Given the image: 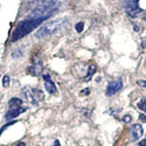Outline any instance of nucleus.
<instances>
[{
    "label": "nucleus",
    "mask_w": 146,
    "mask_h": 146,
    "mask_svg": "<svg viewBox=\"0 0 146 146\" xmlns=\"http://www.w3.org/2000/svg\"><path fill=\"white\" fill-rule=\"evenodd\" d=\"M75 29H76L78 33H80V32H82V31H83V29H84V23L83 22L77 23L76 26H75Z\"/></svg>",
    "instance_id": "15"
},
{
    "label": "nucleus",
    "mask_w": 146,
    "mask_h": 146,
    "mask_svg": "<svg viewBox=\"0 0 146 146\" xmlns=\"http://www.w3.org/2000/svg\"><path fill=\"white\" fill-rule=\"evenodd\" d=\"M136 83L138 86L141 87V88H145L146 89V80H137Z\"/></svg>",
    "instance_id": "17"
},
{
    "label": "nucleus",
    "mask_w": 146,
    "mask_h": 146,
    "mask_svg": "<svg viewBox=\"0 0 146 146\" xmlns=\"http://www.w3.org/2000/svg\"><path fill=\"white\" fill-rule=\"evenodd\" d=\"M66 18H58L53 21H50L46 23L45 25H43L40 29L36 32L35 36L38 38H43L48 36L49 35H51L55 33L58 29H59L62 26H64L67 23Z\"/></svg>",
    "instance_id": "2"
},
{
    "label": "nucleus",
    "mask_w": 146,
    "mask_h": 146,
    "mask_svg": "<svg viewBox=\"0 0 146 146\" xmlns=\"http://www.w3.org/2000/svg\"><path fill=\"white\" fill-rule=\"evenodd\" d=\"M90 93V90L87 88V89H85V90H81V94H85V95H88Z\"/></svg>",
    "instance_id": "20"
},
{
    "label": "nucleus",
    "mask_w": 146,
    "mask_h": 146,
    "mask_svg": "<svg viewBox=\"0 0 146 146\" xmlns=\"http://www.w3.org/2000/svg\"><path fill=\"white\" fill-rule=\"evenodd\" d=\"M2 85L4 88H7L10 85V77L8 75H5L3 77V80H2Z\"/></svg>",
    "instance_id": "13"
},
{
    "label": "nucleus",
    "mask_w": 146,
    "mask_h": 146,
    "mask_svg": "<svg viewBox=\"0 0 146 146\" xmlns=\"http://www.w3.org/2000/svg\"><path fill=\"white\" fill-rule=\"evenodd\" d=\"M43 79H44V87L46 90L48 91L49 94H55L57 92V87L55 85V83L52 81L51 78L48 74H45L43 75Z\"/></svg>",
    "instance_id": "8"
},
{
    "label": "nucleus",
    "mask_w": 146,
    "mask_h": 146,
    "mask_svg": "<svg viewBox=\"0 0 146 146\" xmlns=\"http://www.w3.org/2000/svg\"><path fill=\"white\" fill-rule=\"evenodd\" d=\"M43 70V66L41 61H36L29 67V72L32 76H39Z\"/></svg>",
    "instance_id": "10"
},
{
    "label": "nucleus",
    "mask_w": 146,
    "mask_h": 146,
    "mask_svg": "<svg viewBox=\"0 0 146 146\" xmlns=\"http://www.w3.org/2000/svg\"><path fill=\"white\" fill-rule=\"evenodd\" d=\"M137 146H146V139H144V140H143V141H141Z\"/></svg>",
    "instance_id": "19"
},
{
    "label": "nucleus",
    "mask_w": 146,
    "mask_h": 146,
    "mask_svg": "<svg viewBox=\"0 0 146 146\" xmlns=\"http://www.w3.org/2000/svg\"><path fill=\"white\" fill-rule=\"evenodd\" d=\"M97 70V68H96V65L95 64H90L89 66V70H88V75H87L86 79H85V81H89L90 80L91 77L93 76V74L96 72Z\"/></svg>",
    "instance_id": "11"
},
{
    "label": "nucleus",
    "mask_w": 146,
    "mask_h": 146,
    "mask_svg": "<svg viewBox=\"0 0 146 146\" xmlns=\"http://www.w3.org/2000/svg\"><path fill=\"white\" fill-rule=\"evenodd\" d=\"M21 94L27 102L36 105L40 100H43L44 94L40 90L31 88L29 86L23 87L21 90Z\"/></svg>",
    "instance_id": "3"
},
{
    "label": "nucleus",
    "mask_w": 146,
    "mask_h": 146,
    "mask_svg": "<svg viewBox=\"0 0 146 146\" xmlns=\"http://www.w3.org/2000/svg\"><path fill=\"white\" fill-rule=\"evenodd\" d=\"M139 120L141 121H143L146 123V116L144 115V114H140V117H139Z\"/></svg>",
    "instance_id": "18"
},
{
    "label": "nucleus",
    "mask_w": 146,
    "mask_h": 146,
    "mask_svg": "<svg viewBox=\"0 0 146 146\" xmlns=\"http://www.w3.org/2000/svg\"><path fill=\"white\" fill-rule=\"evenodd\" d=\"M131 141H138L141 136L143 134V126L139 123H135V124H132L131 127Z\"/></svg>",
    "instance_id": "9"
},
{
    "label": "nucleus",
    "mask_w": 146,
    "mask_h": 146,
    "mask_svg": "<svg viewBox=\"0 0 146 146\" xmlns=\"http://www.w3.org/2000/svg\"><path fill=\"white\" fill-rule=\"evenodd\" d=\"M121 120H122V121L128 123V122H130L131 121V115H129V114H127V115H124L122 117Z\"/></svg>",
    "instance_id": "16"
},
{
    "label": "nucleus",
    "mask_w": 146,
    "mask_h": 146,
    "mask_svg": "<svg viewBox=\"0 0 146 146\" xmlns=\"http://www.w3.org/2000/svg\"><path fill=\"white\" fill-rule=\"evenodd\" d=\"M22 56H23V51L21 50V48H17L12 52V58H21Z\"/></svg>",
    "instance_id": "14"
},
{
    "label": "nucleus",
    "mask_w": 146,
    "mask_h": 146,
    "mask_svg": "<svg viewBox=\"0 0 146 146\" xmlns=\"http://www.w3.org/2000/svg\"><path fill=\"white\" fill-rule=\"evenodd\" d=\"M121 88H122V80L121 78H119V79L114 80L110 82L109 85L107 86L105 94H106V96H108V97H111V96L117 93L120 90H121Z\"/></svg>",
    "instance_id": "7"
},
{
    "label": "nucleus",
    "mask_w": 146,
    "mask_h": 146,
    "mask_svg": "<svg viewBox=\"0 0 146 146\" xmlns=\"http://www.w3.org/2000/svg\"><path fill=\"white\" fill-rule=\"evenodd\" d=\"M137 107H138L141 111L146 112V98L141 99L140 102L137 103Z\"/></svg>",
    "instance_id": "12"
},
{
    "label": "nucleus",
    "mask_w": 146,
    "mask_h": 146,
    "mask_svg": "<svg viewBox=\"0 0 146 146\" xmlns=\"http://www.w3.org/2000/svg\"><path fill=\"white\" fill-rule=\"evenodd\" d=\"M141 48H146V36H145V38L143 39V41H141Z\"/></svg>",
    "instance_id": "21"
},
{
    "label": "nucleus",
    "mask_w": 146,
    "mask_h": 146,
    "mask_svg": "<svg viewBox=\"0 0 146 146\" xmlns=\"http://www.w3.org/2000/svg\"><path fill=\"white\" fill-rule=\"evenodd\" d=\"M42 20H34V19H25L21 22H19L16 27L15 30H14L11 41L15 42L17 40H19L23 38L27 35H29L30 32L33 31L35 29H36Z\"/></svg>",
    "instance_id": "1"
},
{
    "label": "nucleus",
    "mask_w": 146,
    "mask_h": 146,
    "mask_svg": "<svg viewBox=\"0 0 146 146\" xmlns=\"http://www.w3.org/2000/svg\"><path fill=\"white\" fill-rule=\"evenodd\" d=\"M52 146H61V145H60V143H59V141L58 140H56L54 141V143H53Z\"/></svg>",
    "instance_id": "22"
},
{
    "label": "nucleus",
    "mask_w": 146,
    "mask_h": 146,
    "mask_svg": "<svg viewBox=\"0 0 146 146\" xmlns=\"http://www.w3.org/2000/svg\"><path fill=\"white\" fill-rule=\"evenodd\" d=\"M23 100L18 98H12L8 102V111H7L5 118L7 121L17 118L22 112L26 111V108L22 107Z\"/></svg>",
    "instance_id": "4"
},
{
    "label": "nucleus",
    "mask_w": 146,
    "mask_h": 146,
    "mask_svg": "<svg viewBox=\"0 0 146 146\" xmlns=\"http://www.w3.org/2000/svg\"><path fill=\"white\" fill-rule=\"evenodd\" d=\"M16 146H26V143H23V141H20V143H18Z\"/></svg>",
    "instance_id": "23"
},
{
    "label": "nucleus",
    "mask_w": 146,
    "mask_h": 146,
    "mask_svg": "<svg viewBox=\"0 0 146 146\" xmlns=\"http://www.w3.org/2000/svg\"><path fill=\"white\" fill-rule=\"evenodd\" d=\"M143 18H144V20L146 21V13H145V15H144V17H143Z\"/></svg>",
    "instance_id": "24"
},
{
    "label": "nucleus",
    "mask_w": 146,
    "mask_h": 146,
    "mask_svg": "<svg viewBox=\"0 0 146 146\" xmlns=\"http://www.w3.org/2000/svg\"><path fill=\"white\" fill-rule=\"evenodd\" d=\"M31 4L33 5V7H41L48 10L57 11L58 1V0H32Z\"/></svg>",
    "instance_id": "6"
},
{
    "label": "nucleus",
    "mask_w": 146,
    "mask_h": 146,
    "mask_svg": "<svg viewBox=\"0 0 146 146\" xmlns=\"http://www.w3.org/2000/svg\"><path fill=\"white\" fill-rule=\"evenodd\" d=\"M125 12L131 18L138 17L139 14L143 12L139 6V0H127L125 3Z\"/></svg>",
    "instance_id": "5"
}]
</instances>
